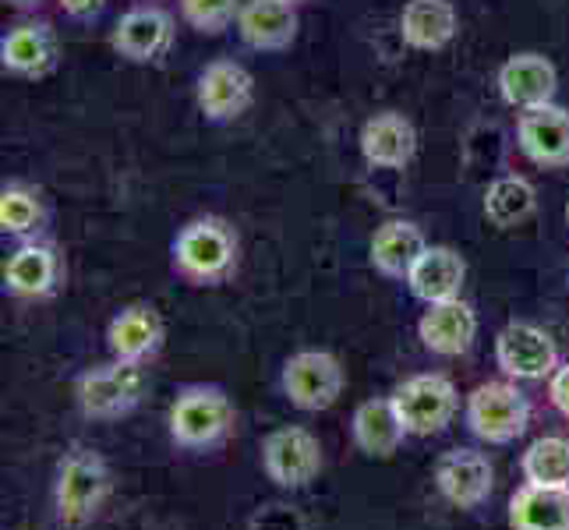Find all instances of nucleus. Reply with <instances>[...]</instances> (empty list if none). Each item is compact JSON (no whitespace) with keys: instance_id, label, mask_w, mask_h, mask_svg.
Wrapping results in <instances>:
<instances>
[{"instance_id":"1","label":"nucleus","mask_w":569,"mask_h":530,"mask_svg":"<svg viewBox=\"0 0 569 530\" xmlns=\"http://www.w3.org/2000/svg\"><path fill=\"white\" fill-rule=\"evenodd\" d=\"M173 269L194 287H216L238 269V233L230 223L202 216L173 238Z\"/></svg>"},{"instance_id":"2","label":"nucleus","mask_w":569,"mask_h":530,"mask_svg":"<svg viewBox=\"0 0 569 530\" xmlns=\"http://www.w3.org/2000/svg\"><path fill=\"white\" fill-rule=\"evenodd\" d=\"M107 496H110L107 460L96 453V449L74 446L61 460V470H57V484H53L57 520H61V527H71V530L86 527V523H92L96 513H100Z\"/></svg>"},{"instance_id":"3","label":"nucleus","mask_w":569,"mask_h":530,"mask_svg":"<svg viewBox=\"0 0 569 530\" xmlns=\"http://www.w3.org/2000/svg\"><path fill=\"white\" fill-rule=\"evenodd\" d=\"M170 439L191 453L216 449L233 431V403L216 386H188L170 403Z\"/></svg>"},{"instance_id":"4","label":"nucleus","mask_w":569,"mask_h":530,"mask_svg":"<svg viewBox=\"0 0 569 530\" xmlns=\"http://www.w3.org/2000/svg\"><path fill=\"white\" fill-rule=\"evenodd\" d=\"M149 389V371L146 361H121L113 358L110 364L89 368L74 386V400L82 407L86 418L96 421H113L131 414L142 403Z\"/></svg>"},{"instance_id":"5","label":"nucleus","mask_w":569,"mask_h":530,"mask_svg":"<svg viewBox=\"0 0 569 530\" xmlns=\"http://www.w3.org/2000/svg\"><path fill=\"white\" fill-rule=\"evenodd\" d=\"M467 428L488 446L517 442L531 424V403L513 382H485L467 397Z\"/></svg>"},{"instance_id":"6","label":"nucleus","mask_w":569,"mask_h":530,"mask_svg":"<svg viewBox=\"0 0 569 530\" xmlns=\"http://www.w3.org/2000/svg\"><path fill=\"white\" fill-rule=\"evenodd\" d=\"M389 400L397 407L407 436H418V439L439 436L460 410L457 386L446 376H436V371H428V376H410L407 382L392 389Z\"/></svg>"},{"instance_id":"7","label":"nucleus","mask_w":569,"mask_h":530,"mask_svg":"<svg viewBox=\"0 0 569 530\" xmlns=\"http://www.w3.org/2000/svg\"><path fill=\"white\" fill-rule=\"evenodd\" d=\"M262 470L283 492H298V488H308L319 478L322 446L308 428L283 424L262 439Z\"/></svg>"},{"instance_id":"8","label":"nucleus","mask_w":569,"mask_h":530,"mask_svg":"<svg viewBox=\"0 0 569 530\" xmlns=\"http://www.w3.org/2000/svg\"><path fill=\"white\" fill-rule=\"evenodd\" d=\"M283 392L287 400L308 410V414H319L329 410L340 400L343 392V364L326 350H301L283 364Z\"/></svg>"},{"instance_id":"9","label":"nucleus","mask_w":569,"mask_h":530,"mask_svg":"<svg viewBox=\"0 0 569 530\" xmlns=\"http://www.w3.org/2000/svg\"><path fill=\"white\" fill-rule=\"evenodd\" d=\"M496 361L506 379L538 382L552 379V371L559 368V350L556 340L535 322H509L496 337Z\"/></svg>"},{"instance_id":"10","label":"nucleus","mask_w":569,"mask_h":530,"mask_svg":"<svg viewBox=\"0 0 569 530\" xmlns=\"http://www.w3.org/2000/svg\"><path fill=\"white\" fill-rule=\"evenodd\" d=\"M173 14L156 8V4H139L117 18L110 32V47L117 57H124L131 64H152L170 53L173 47Z\"/></svg>"},{"instance_id":"11","label":"nucleus","mask_w":569,"mask_h":530,"mask_svg":"<svg viewBox=\"0 0 569 530\" xmlns=\"http://www.w3.org/2000/svg\"><path fill=\"white\" fill-rule=\"evenodd\" d=\"M194 100L206 121L212 124H230L254 103V78L238 61H212L194 86Z\"/></svg>"},{"instance_id":"12","label":"nucleus","mask_w":569,"mask_h":530,"mask_svg":"<svg viewBox=\"0 0 569 530\" xmlns=\"http://www.w3.org/2000/svg\"><path fill=\"white\" fill-rule=\"evenodd\" d=\"M517 146L535 167H569V110L559 103L523 110L517 121Z\"/></svg>"},{"instance_id":"13","label":"nucleus","mask_w":569,"mask_h":530,"mask_svg":"<svg viewBox=\"0 0 569 530\" xmlns=\"http://www.w3.org/2000/svg\"><path fill=\"white\" fill-rule=\"evenodd\" d=\"M436 488L457 509H478L496 488V470L478 449H449L436 463Z\"/></svg>"},{"instance_id":"14","label":"nucleus","mask_w":569,"mask_h":530,"mask_svg":"<svg viewBox=\"0 0 569 530\" xmlns=\"http://www.w3.org/2000/svg\"><path fill=\"white\" fill-rule=\"evenodd\" d=\"M559 71L541 53H513L499 68V92L513 110H535L556 100Z\"/></svg>"},{"instance_id":"15","label":"nucleus","mask_w":569,"mask_h":530,"mask_svg":"<svg viewBox=\"0 0 569 530\" xmlns=\"http://www.w3.org/2000/svg\"><path fill=\"white\" fill-rule=\"evenodd\" d=\"M57 57H61V43H57V32L47 22H22L0 39V64L18 78L50 74L57 68Z\"/></svg>"},{"instance_id":"16","label":"nucleus","mask_w":569,"mask_h":530,"mask_svg":"<svg viewBox=\"0 0 569 530\" xmlns=\"http://www.w3.org/2000/svg\"><path fill=\"white\" fill-rule=\"evenodd\" d=\"M467 280V262L463 254L446 248V244H428L421 251V259L415 269L407 272V287L418 301L425 304H442V301H457Z\"/></svg>"},{"instance_id":"17","label":"nucleus","mask_w":569,"mask_h":530,"mask_svg":"<svg viewBox=\"0 0 569 530\" xmlns=\"http://www.w3.org/2000/svg\"><path fill=\"white\" fill-rule=\"evenodd\" d=\"M418 337L425 350L439 353V358H460L470 350L478 337V316L467 301H442V304H428V311L418 322Z\"/></svg>"},{"instance_id":"18","label":"nucleus","mask_w":569,"mask_h":530,"mask_svg":"<svg viewBox=\"0 0 569 530\" xmlns=\"http://www.w3.org/2000/svg\"><path fill=\"white\" fill-rule=\"evenodd\" d=\"M298 4L290 0H248L238 14V32L251 50H287L298 39Z\"/></svg>"},{"instance_id":"19","label":"nucleus","mask_w":569,"mask_h":530,"mask_svg":"<svg viewBox=\"0 0 569 530\" xmlns=\"http://www.w3.org/2000/svg\"><path fill=\"white\" fill-rule=\"evenodd\" d=\"M361 152L371 167L403 170L418 152V131L397 110L376 113L361 128Z\"/></svg>"},{"instance_id":"20","label":"nucleus","mask_w":569,"mask_h":530,"mask_svg":"<svg viewBox=\"0 0 569 530\" xmlns=\"http://www.w3.org/2000/svg\"><path fill=\"white\" fill-rule=\"evenodd\" d=\"M107 347L121 361H149L163 347V319L152 304H128L110 319Z\"/></svg>"},{"instance_id":"21","label":"nucleus","mask_w":569,"mask_h":530,"mask_svg":"<svg viewBox=\"0 0 569 530\" xmlns=\"http://www.w3.org/2000/svg\"><path fill=\"white\" fill-rule=\"evenodd\" d=\"M61 283V262L47 244H22L4 262V290L14 298H50Z\"/></svg>"},{"instance_id":"22","label":"nucleus","mask_w":569,"mask_h":530,"mask_svg":"<svg viewBox=\"0 0 569 530\" xmlns=\"http://www.w3.org/2000/svg\"><path fill=\"white\" fill-rule=\"evenodd\" d=\"M460 29L457 8L449 0H407L400 11V36L415 50H442Z\"/></svg>"},{"instance_id":"23","label":"nucleus","mask_w":569,"mask_h":530,"mask_svg":"<svg viewBox=\"0 0 569 530\" xmlns=\"http://www.w3.org/2000/svg\"><path fill=\"white\" fill-rule=\"evenodd\" d=\"M513 530H569V488H545L523 481L509 499Z\"/></svg>"},{"instance_id":"24","label":"nucleus","mask_w":569,"mask_h":530,"mask_svg":"<svg viewBox=\"0 0 569 530\" xmlns=\"http://www.w3.org/2000/svg\"><path fill=\"white\" fill-rule=\"evenodd\" d=\"M350 436H355L358 449L371 460L392 457L407 439V428L397 414L392 400H365L355 418H350Z\"/></svg>"},{"instance_id":"25","label":"nucleus","mask_w":569,"mask_h":530,"mask_svg":"<svg viewBox=\"0 0 569 530\" xmlns=\"http://www.w3.org/2000/svg\"><path fill=\"white\" fill-rule=\"evenodd\" d=\"M428 248L425 233L410 220H389L371 238V266L389 280H407V272L415 269L421 251Z\"/></svg>"},{"instance_id":"26","label":"nucleus","mask_w":569,"mask_h":530,"mask_svg":"<svg viewBox=\"0 0 569 530\" xmlns=\"http://www.w3.org/2000/svg\"><path fill=\"white\" fill-rule=\"evenodd\" d=\"M535 206H538V194L523 177H499V181H492L485 191V216H488V223L499 230L520 227L527 216L535 212Z\"/></svg>"},{"instance_id":"27","label":"nucleus","mask_w":569,"mask_h":530,"mask_svg":"<svg viewBox=\"0 0 569 530\" xmlns=\"http://www.w3.org/2000/svg\"><path fill=\"white\" fill-rule=\"evenodd\" d=\"M523 481L545 484V488H569V439L562 436H541L527 446L520 460Z\"/></svg>"},{"instance_id":"28","label":"nucleus","mask_w":569,"mask_h":530,"mask_svg":"<svg viewBox=\"0 0 569 530\" xmlns=\"http://www.w3.org/2000/svg\"><path fill=\"white\" fill-rule=\"evenodd\" d=\"M43 216L47 212L39 191L26 184H4V191H0V230L11 233V238H26V233L39 230Z\"/></svg>"},{"instance_id":"29","label":"nucleus","mask_w":569,"mask_h":530,"mask_svg":"<svg viewBox=\"0 0 569 530\" xmlns=\"http://www.w3.org/2000/svg\"><path fill=\"white\" fill-rule=\"evenodd\" d=\"M241 0H181V18L202 36H220L223 29L238 26Z\"/></svg>"},{"instance_id":"30","label":"nucleus","mask_w":569,"mask_h":530,"mask_svg":"<svg viewBox=\"0 0 569 530\" xmlns=\"http://www.w3.org/2000/svg\"><path fill=\"white\" fill-rule=\"evenodd\" d=\"M548 400L559 410V414L569 418V364H559L548 379Z\"/></svg>"},{"instance_id":"31","label":"nucleus","mask_w":569,"mask_h":530,"mask_svg":"<svg viewBox=\"0 0 569 530\" xmlns=\"http://www.w3.org/2000/svg\"><path fill=\"white\" fill-rule=\"evenodd\" d=\"M64 14H71L74 22H92V18H100L107 0H61Z\"/></svg>"},{"instance_id":"32","label":"nucleus","mask_w":569,"mask_h":530,"mask_svg":"<svg viewBox=\"0 0 569 530\" xmlns=\"http://www.w3.org/2000/svg\"><path fill=\"white\" fill-rule=\"evenodd\" d=\"M8 4H14V8L29 11V8H39V4H43V0H8Z\"/></svg>"},{"instance_id":"33","label":"nucleus","mask_w":569,"mask_h":530,"mask_svg":"<svg viewBox=\"0 0 569 530\" xmlns=\"http://www.w3.org/2000/svg\"><path fill=\"white\" fill-rule=\"evenodd\" d=\"M290 4H308V0H290Z\"/></svg>"},{"instance_id":"34","label":"nucleus","mask_w":569,"mask_h":530,"mask_svg":"<svg viewBox=\"0 0 569 530\" xmlns=\"http://www.w3.org/2000/svg\"><path fill=\"white\" fill-rule=\"evenodd\" d=\"M566 223H569V202H566Z\"/></svg>"}]
</instances>
